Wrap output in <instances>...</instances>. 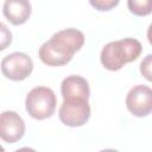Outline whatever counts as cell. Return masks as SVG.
<instances>
[{
  "mask_svg": "<svg viewBox=\"0 0 152 152\" xmlns=\"http://www.w3.org/2000/svg\"><path fill=\"white\" fill-rule=\"evenodd\" d=\"M84 44V34L77 28H64L42 44L38 50L39 59L49 66H62L68 64L74 55Z\"/></svg>",
  "mask_w": 152,
  "mask_h": 152,
  "instance_id": "cell-1",
  "label": "cell"
},
{
  "mask_svg": "<svg viewBox=\"0 0 152 152\" xmlns=\"http://www.w3.org/2000/svg\"><path fill=\"white\" fill-rule=\"evenodd\" d=\"M142 52L141 43L135 38H124L107 43L100 53V61L104 69L118 71L125 64L134 62Z\"/></svg>",
  "mask_w": 152,
  "mask_h": 152,
  "instance_id": "cell-2",
  "label": "cell"
},
{
  "mask_svg": "<svg viewBox=\"0 0 152 152\" xmlns=\"http://www.w3.org/2000/svg\"><path fill=\"white\" fill-rule=\"evenodd\" d=\"M57 99L53 90L49 87H36L28 91L25 100V107L30 116L36 120H44L55 113Z\"/></svg>",
  "mask_w": 152,
  "mask_h": 152,
  "instance_id": "cell-3",
  "label": "cell"
},
{
  "mask_svg": "<svg viewBox=\"0 0 152 152\" xmlns=\"http://www.w3.org/2000/svg\"><path fill=\"white\" fill-rule=\"evenodd\" d=\"M59 120L69 127L83 126L90 118V106L88 100L66 99L63 100L59 110Z\"/></svg>",
  "mask_w": 152,
  "mask_h": 152,
  "instance_id": "cell-4",
  "label": "cell"
},
{
  "mask_svg": "<svg viewBox=\"0 0 152 152\" xmlns=\"http://www.w3.org/2000/svg\"><path fill=\"white\" fill-rule=\"evenodd\" d=\"M1 72L11 81H23L33 70L31 57L24 52H12L1 61Z\"/></svg>",
  "mask_w": 152,
  "mask_h": 152,
  "instance_id": "cell-5",
  "label": "cell"
},
{
  "mask_svg": "<svg viewBox=\"0 0 152 152\" xmlns=\"http://www.w3.org/2000/svg\"><path fill=\"white\" fill-rule=\"evenodd\" d=\"M126 107L138 118L147 116L152 112V90L148 86H134L126 95Z\"/></svg>",
  "mask_w": 152,
  "mask_h": 152,
  "instance_id": "cell-6",
  "label": "cell"
},
{
  "mask_svg": "<svg viewBox=\"0 0 152 152\" xmlns=\"http://www.w3.org/2000/svg\"><path fill=\"white\" fill-rule=\"evenodd\" d=\"M25 134L23 118L13 110H5L0 114V139L8 144L19 141Z\"/></svg>",
  "mask_w": 152,
  "mask_h": 152,
  "instance_id": "cell-7",
  "label": "cell"
},
{
  "mask_svg": "<svg viewBox=\"0 0 152 152\" xmlns=\"http://www.w3.org/2000/svg\"><path fill=\"white\" fill-rule=\"evenodd\" d=\"M61 93L63 100L66 99H83L88 100L90 96V89L88 81L80 75H70L62 81Z\"/></svg>",
  "mask_w": 152,
  "mask_h": 152,
  "instance_id": "cell-8",
  "label": "cell"
},
{
  "mask_svg": "<svg viewBox=\"0 0 152 152\" xmlns=\"http://www.w3.org/2000/svg\"><path fill=\"white\" fill-rule=\"evenodd\" d=\"M2 12L12 25H23L31 15V4L26 0H7L4 2Z\"/></svg>",
  "mask_w": 152,
  "mask_h": 152,
  "instance_id": "cell-9",
  "label": "cell"
},
{
  "mask_svg": "<svg viewBox=\"0 0 152 152\" xmlns=\"http://www.w3.org/2000/svg\"><path fill=\"white\" fill-rule=\"evenodd\" d=\"M127 6L131 13L138 17L148 15L152 12V1L151 0H128Z\"/></svg>",
  "mask_w": 152,
  "mask_h": 152,
  "instance_id": "cell-10",
  "label": "cell"
},
{
  "mask_svg": "<svg viewBox=\"0 0 152 152\" xmlns=\"http://www.w3.org/2000/svg\"><path fill=\"white\" fill-rule=\"evenodd\" d=\"M12 43V32L10 28L0 21V51L7 49Z\"/></svg>",
  "mask_w": 152,
  "mask_h": 152,
  "instance_id": "cell-11",
  "label": "cell"
},
{
  "mask_svg": "<svg viewBox=\"0 0 152 152\" xmlns=\"http://www.w3.org/2000/svg\"><path fill=\"white\" fill-rule=\"evenodd\" d=\"M89 4L97 11H110L119 5V0H90Z\"/></svg>",
  "mask_w": 152,
  "mask_h": 152,
  "instance_id": "cell-12",
  "label": "cell"
},
{
  "mask_svg": "<svg viewBox=\"0 0 152 152\" xmlns=\"http://www.w3.org/2000/svg\"><path fill=\"white\" fill-rule=\"evenodd\" d=\"M151 66H152V55H147L142 62L140 63V72L142 74V76L147 80V81H151L152 77H151Z\"/></svg>",
  "mask_w": 152,
  "mask_h": 152,
  "instance_id": "cell-13",
  "label": "cell"
},
{
  "mask_svg": "<svg viewBox=\"0 0 152 152\" xmlns=\"http://www.w3.org/2000/svg\"><path fill=\"white\" fill-rule=\"evenodd\" d=\"M15 152H37V151L31 147H21V148H18Z\"/></svg>",
  "mask_w": 152,
  "mask_h": 152,
  "instance_id": "cell-14",
  "label": "cell"
},
{
  "mask_svg": "<svg viewBox=\"0 0 152 152\" xmlns=\"http://www.w3.org/2000/svg\"><path fill=\"white\" fill-rule=\"evenodd\" d=\"M100 152H119L118 150H113V148H106V150H102Z\"/></svg>",
  "mask_w": 152,
  "mask_h": 152,
  "instance_id": "cell-15",
  "label": "cell"
},
{
  "mask_svg": "<svg viewBox=\"0 0 152 152\" xmlns=\"http://www.w3.org/2000/svg\"><path fill=\"white\" fill-rule=\"evenodd\" d=\"M0 152H5V148H4L1 145H0Z\"/></svg>",
  "mask_w": 152,
  "mask_h": 152,
  "instance_id": "cell-16",
  "label": "cell"
}]
</instances>
